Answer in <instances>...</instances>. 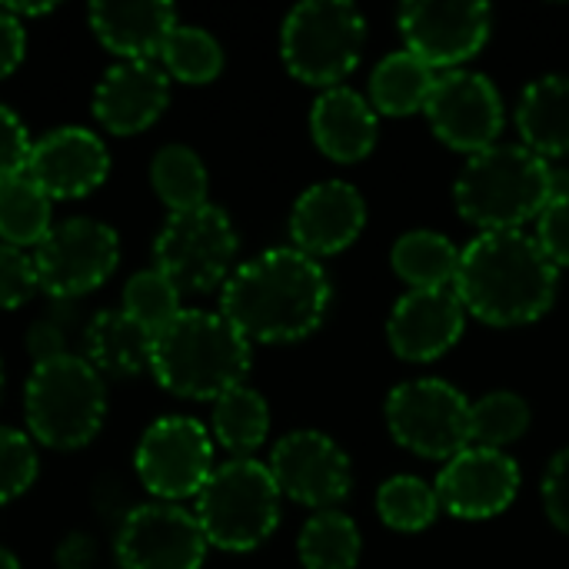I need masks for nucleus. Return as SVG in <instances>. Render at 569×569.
I'll use <instances>...</instances> for the list:
<instances>
[{"label":"nucleus","mask_w":569,"mask_h":569,"mask_svg":"<svg viewBox=\"0 0 569 569\" xmlns=\"http://www.w3.org/2000/svg\"><path fill=\"white\" fill-rule=\"evenodd\" d=\"M330 307V280L320 260L277 247L240 263L220 293V313L260 343H293L310 337Z\"/></svg>","instance_id":"f257e3e1"},{"label":"nucleus","mask_w":569,"mask_h":569,"mask_svg":"<svg viewBox=\"0 0 569 569\" xmlns=\"http://www.w3.org/2000/svg\"><path fill=\"white\" fill-rule=\"evenodd\" d=\"M560 270L523 230H493L460 250L453 293L463 310L490 327H523L550 313Z\"/></svg>","instance_id":"f03ea898"},{"label":"nucleus","mask_w":569,"mask_h":569,"mask_svg":"<svg viewBox=\"0 0 569 569\" xmlns=\"http://www.w3.org/2000/svg\"><path fill=\"white\" fill-rule=\"evenodd\" d=\"M150 373L183 400H220L250 373V340L210 310H180L153 340Z\"/></svg>","instance_id":"7ed1b4c3"},{"label":"nucleus","mask_w":569,"mask_h":569,"mask_svg":"<svg viewBox=\"0 0 569 569\" xmlns=\"http://www.w3.org/2000/svg\"><path fill=\"white\" fill-rule=\"evenodd\" d=\"M550 160L537 157L523 143H497L463 163L453 200L460 217L480 227V233L520 230L550 203Z\"/></svg>","instance_id":"20e7f679"},{"label":"nucleus","mask_w":569,"mask_h":569,"mask_svg":"<svg viewBox=\"0 0 569 569\" xmlns=\"http://www.w3.org/2000/svg\"><path fill=\"white\" fill-rule=\"evenodd\" d=\"M23 413L33 440L50 450L87 447L107 417L103 377L77 353L33 363L23 390Z\"/></svg>","instance_id":"39448f33"},{"label":"nucleus","mask_w":569,"mask_h":569,"mask_svg":"<svg viewBox=\"0 0 569 569\" xmlns=\"http://www.w3.org/2000/svg\"><path fill=\"white\" fill-rule=\"evenodd\" d=\"M197 523L210 547L227 553H250L270 540L280 523V487L267 463L253 457L213 467L197 493Z\"/></svg>","instance_id":"423d86ee"},{"label":"nucleus","mask_w":569,"mask_h":569,"mask_svg":"<svg viewBox=\"0 0 569 569\" xmlns=\"http://www.w3.org/2000/svg\"><path fill=\"white\" fill-rule=\"evenodd\" d=\"M367 43V20L347 0L297 3L280 30V53L287 70L310 87L333 90L353 73Z\"/></svg>","instance_id":"0eeeda50"},{"label":"nucleus","mask_w":569,"mask_h":569,"mask_svg":"<svg viewBox=\"0 0 569 569\" xmlns=\"http://www.w3.org/2000/svg\"><path fill=\"white\" fill-rule=\"evenodd\" d=\"M237 247L240 240L230 217L220 207L203 203L167 217L153 240V260L180 293H207L227 283Z\"/></svg>","instance_id":"6e6552de"},{"label":"nucleus","mask_w":569,"mask_h":569,"mask_svg":"<svg viewBox=\"0 0 569 569\" xmlns=\"http://www.w3.org/2000/svg\"><path fill=\"white\" fill-rule=\"evenodd\" d=\"M393 440L423 460H453L470 447V400L447 380H407L387 397Z\"/></svg>","instance_id":"1a4fd4ad"},{"label":"nucleus","mask_w":569,"mask_h":569,"mask_svg":"<svg viewBox=\"0 0 569 569\" xmlns=\"http://www.w3.org/2000/svg\"><path fill=\"white\" fill-rule=\"evenodd\" d=\"M120 237L110 223L93 217H70L37 243L33 267L40 290L57 300L83 297L117 270Z\"/></svg>","instance_id":"9d476101"},{"label":"nucleus","mask_w":569,"mask_h":569,"mask_svg":"<svg viewBox=\"0 0 569 569\" xmlns=\"http://www.w3.org/2000/svg\"><path fill=\"white\" fill-rule=\"evenodd\" d=\"M133 467L163 503L197 497L213 473V437L193 417H160L140 437Z\"/></svg>","instance_id":"9b49d317"},{"label":"nucleus","mask_w":569,"mask_h":569,"mask_svg":"<svg viewBox=\"0 0 569 569\" xmlns=\"http://www.w3.org/2000/svg\"><path fill=\"white\" fill-rule=\"evenodd\" d=\"M437 140L457 153H483L503 133V97L497 83L473 70H447L423 107Z\"/></svg>","instance_id":"f8f14e48"},{"label":"nucleus","mask_w":569,"mask_h":569,"mask_svg":"<svg viewBox=\"0 0 569 569\" xmlns=\"http://www.w3.org/2000/svg\"><path fill=\"white\" fill-rule=\"evenodd\" d=\"M270 473L280 497L310 510H333L350 497V460L337 440L320 430H293L270 453Z\"/></svg>","instance_id":"ddd939ff"},{"label":"nucleus","mask_w":569,"mask_h":569,"mask_svg":"<svg viewBox=\"0 0 569 569\" xmlns=\"http://www.w3.org/2000/svg\"><path fill=\"white\" fill-rule=\"evenodd\" d=\"M397 27L410 53L433 70H460L490 40L493 13L487 3H403Z\"/></svg>","instance_id":"4468645a"},{"label":"nucleus","mask_w":569,"mask_h":569,"mask_svg":"<svg viewBox=\"0 0 569 569\" xmlns=\"http://www.w3.org/2000/svg\"><path fill=\"white\" fill-rule=\"evenodd\" d=\"M207 537L193 513L177 503H143L127 513L117 533V560L123 569H200Z\"/></svg>","instance_id":"2eb2a0df"},{"label":"nucleus","mask_w":569,"mask_h":569,"mask_svg":"<svg viewBox=\"0 0 569 569\" xmlns=\"http://www.w3.org/2000/svg\"><path fill=\"white\" fill-rule=\"evenodd\" d=\"M440 510L460 520H490L500 517L520 493V467L503 450L467 447L443 463L437 477Z\"/></svg>","instance_id":"dca6fc26"},{"label":"nucleus","mask_w":569,"mask_h":569,"mask_svg":"<svg viewBox=\"0 0 569 569\" xmlns=\"http://www.w3.org/2000/svg\"><path fill=\"white\" fill-rule=\"evenodd\" d=\"M50 200H77L93 193L110 173L103 140L87 127H57L30 147L23 170Z\"/></svg>","instance_id":"f3484780"},{"label":"nucleus","mask_w":569,"mask_h":569,"mask_svg":"<svg viewBox=\"0 0 569 569\" xmlns=\"http://www.w3.org/2000/svg\"><path fill=\"white\" fill-rule=\"evenodd\" d=\"M367 223V203L360 190L347 180H323L303 190L290 210V240L293 250L307 257L343 253Z\"/></svg>","instance_id":"a211bd4d"},{"label":"nucleus","mask_w":569,"mask_h":569,"mask_svg":"<svg viewBox=\"0 0 569 569\" xmlns=\"http://www.w3.org/2000/svg\"><path fill=\"white\" fill-rule=\"evenodd\" d=\"M463 327L467 310L453 290H407L387 320V340L400 360L433 363L460 343Z\"/></svg>","instance_id":"6ab92c4d"},{"label":"nucleus","mask_w":569,"mask_h":569,"mask_svg":"<svg viewBox=\"0 0 569 569\" xmlns=\"http://www.w3.org/2000/svg\"><path fill=\"white\" fill-rule=\"evenodd\" d=\"M167 103L170 77L153 60H120L93 90V117L117 137H130L157 123Z\"/></svg>","instance_id":"aec40b11"},{"label":"nucleus","mask_w":569,"mask_h":569,"mask_svg":"<svg viewBox=\"0 0 569 569\" xmlns=\"http://www.w3.org/2000/svg\"><path fill=\"white\" fill-rule=\"evenodd\" d=\"M310 133L323 157L360 163L377 147V110L350 87L323 90L310 110Z\"/></svg>","instance_id":"412c9836"},{"label":"nucleus","mask_w":569,"mask_h":569,"mask_svg":"<svg viewBox=\"0 0 569 569\" xmlns=\"http://www.w3.org/2000/svg\"><path fill=\"white\" fill-rule=\"evenodd\" d=\"M90 30L97 40L123 60L160 57L167 37L177 27L173 3L143 0V3H90Z\"/></svg>","instance_id":"4be33fe9"},{"label":"nucleus","mask_w":569,"mask_h":569,"mask_svg":"<svg viewBox=\"0 0 569 569\" xmlns=\"http://www.w3.org/2000/svg\"><path fill=\"white\" fill-rule=\"evenodd\" d=\"M153 340L157 337L123 310H103L90 320L83 333V360L107 377H137L150 370Z\"/></svg>","instance_id":"5701e85b"},{"label":"nucleus","mask_w":569,"mask_h":569,"mask_svg":"<svg viewBox=\"0 0 569 569\" xmlns=\"http://www.w3.org/2000/svg\"><path fill=\"white\" fill-rule=\"evenodd\" d=\"M517 130L537 157H569V77H537L520 93Z\"/></svg>","instance_id":"b1692460"},{"label":"nucleus","mask_w":569,"mask_h":569,"mask_svg":"<svg viewBox=\"0 0 569 569\" xmlns=\"http://www.w3.org/2000/svg\"><path fill=\"white\" fill-rule=\"evenodd\" d=\"M433 87H437V70L403 47L377 63L370 77V107L383 117L423 113Z\"/></svg>","instance_id":"393cba45"},{"label":"nucleus","mask_w":569,"mask_h":569,"mask_svg":"<svg viewBox=\"0 0 569 569\" xmlns=\"http://www.w3.org/2000/svg\"><path fill=\"white\" fill-rule=\"evenodd\" d=\"M390 263L410 290H453L460 250L437 230H410L393 243Z\"/></svg>","instance_id":"a878e982"},{"label":"nucleus","mask_w":569,"mask_h":569,"mask_svg":"<svg viewBox=\"0 0 569 569\" xmlns=\"http://www.w3.org/2000/svg\"><path fill=\"white\" fill-rule=\"evenodd\" d=\"M210 430L213 440L237 457H250L253 450L263 447L270 433V410L267 400L250 390V387H233L220 400H213L210 413Z\"/></svg>","instance_id":"bb28decb"},{"label":"nucleus","mask_w":569,"mask_h":569,"mask_svg":"<svg viewBox=\"0 0 569 569\" xmlns=\"http://www.w3.org/2000/svg\"><path fill=\"white\" fill-rule=\"evenodd\" d=\"M53 230V200L27 177H10L0 183V243L37 247Z\"/></svg>","instance_id":"cd10ccee"},{"label":"nucleus","mask_w":569,"mask_h":569,"mask_svg":"<svg viewBox=\"0 0 569 569\" xmlns=\"http://www.w3.org/2000/svg\"><path fill=\"white\" fill-rule=\"evenodd\" d=\"M360 550H363L360 530L340 510L313 513L297 540L303 569H357Z\"/></svg>","instance_id":"c85d7f7f"},{"label":"nucleus","mask_w":569,"mask_h":569,"mask_svg":"<svg viewBox=\"0 0 569 569\" xmlns=\"http://www.w3.org/2000/svg\"><path fill=\"white\" fill-rule=\"evenodd\" d=\"M150 183L170 213H183L207 203V167L183 143H167L153 153Z\"/></svg>","instance_id":"c756f323"},{"label":"nucleus","mask_w":569,"mask_h":569,"mask_svg":"<svg viewBox=\"0 0 569 569\" xmlns=\"http://www.w3.org/2000/svg\"><path fill=\"white\" fill-rule=\"evenodd\" d=\"M163 73L180 83H210L223 70V47L203 27L177 23L160 50Z\"/></svg>","instance_id":"7c9ffc66"},{"label":"nucleus","mask_w":569,"mask_h":569,"mask_svg":"<svg viewBox=\"0 0 569 569\" xmlns=\"http://www.w3.org/2000/svg\"><path fill=\"white\" fill-rule=\"evenodd\" d=\"M530 430V407L520 393L497 390L470 403V447L503 450Z\"/></svg>","instance_id":"2f4dec72"},{"label":"nucleus","mask_w":569,"mask_h":569,"mask_svg":"<svg viewBox=\"0 0 569 569\" xmlns=\"http://www.w3.org/2000/svg\"><path fill=\"white\" fill-rule=\"evenodd\" d=\"M377 513L397 533H420L437 520L440 500H437V490L427 480L400 473V477H390L380 487Z\"/></svg>","instance_id":"473e14b6"},{"label":"nucleus","mask_w":569,"mask_h":569,"mask_svg":"<svg viewBox=\"0 0 569 569\" xmlns=\"http://www.w3.org/2000/svg\"><path fill=\"white\" fill-rule=\"evenodd\" d=\"M120 310L157 337L163 327H170L180 317L183 307H180V290L157 267H150V270H140L127 280Z\"/></svg>","instance_id":"72a5a7b5"},{"label":"nucleus","mask_w":569,"mask_h":569,"mask_svg":"<svg viewBox=\"0 0 569 569\" xmlns=\"http://www.w3.org/2000/svg\"><path fill=\"white\" fill-rule=\"evenodd\" d=\"M37 480V450L30 437L13 427H0V507L17 500Z\"/></svg>","instance_id":"f704fd0d"},{"label":"nucleus","mask_w":569,"mask_h":569,"mask_svg":"<svg viewBox=\"0 0 569 569\" xmlns=\"http://www.w3.org/2000/svg\"><path fill=\"white\" fill-rule=\"evenodd\" d=\"M40 290L33 257L20 247L0 243V310L23 307Z\"/></svg>","instance_id":"c9c22d12"},{"label":"nucleus","mask_w":569,"mask_h":569,"mask_svg":"<svg viewBox=\"0 0 569 569\" xmlns=\"http://www.w3.org/2000/svg\"><path fill=\"white\" fill-rule=\"evenodd\" d=\"M537 243L557 270L569 267V197L550 200L543 207L537 217Z\"/></svg>","instance_id":"e433bc0d"},{"label":"nucleus","mask_w":569,"mask_h":569,"mask_svg":"<svg viewBox=\"0 0 569 569\" xmlns=\"http://www.w3.org/2000/svg\"><path fill=\"white\" fill-rule=\"evenodd\" d=\"M30 133L23 127V120L0 103V183L10 177H20L27 170L30 160Z\"/></svg>","instance_id":"4c0bfd02"},{"label":"nucleus","mask_w":569,"mask_h":569,"mask_svg":"<svg viewBox=\"0 0 569 569\" xmlns=\"http://www.w3.org/2000/svg\"><path fill=\"white\" fill-rule=\"evenodd\" d=\"M543 510L550 523L569 537V450H560L543 473Z\"/></svg>","instance_id":"58836bf2"},{"label":"nucleus","mask_w":569,"mask_h":569,"mask_svg":"<svg viewBox=\"0 0 569 569\" xmlns=\"http://www.w3.org/2000/svg\"><path fill=\"white\" fill-rule=\"evenodd\" d=\"M23 53H27V33H23V23H20L10 10H3V7H0V80H3V77H10V73L20 67Z\"/></svg>","instance_id":"ea45409f"},{"label":"nucleus","mask_w":569,"mask_h":569,"mask_svg":"<svg viewBox=\"0 0 569 569\" xmlns=\"http://www.w3.org/2000/svg\"><path fill=\"white\" fill-rule=\"evenodd\" d=\"M27 347H30V353H33V360H37V363H40V360H50V357L67 353L63 330H60L53 320H40V323H33V327H30V333H27Z\"/></svg>","instance_id":"a19ab883"},{"label":"nucleus","mask_w":569,"mask_h":569,"mask_svg":"<svg viewBox=\"0 0 569 569\" xmlns=\"http://www.w3.org/2000/svg\"><path fill=\"white\" fill-rule=\"evenodd\" d=\"M93 560V543L80 533L67 537L60 547V567L63 569H87Z\"/></svg>","instance_id":"79ce46f5"},{"label":"nucleus","mask_w":569,"mask_h":569,"mask_svg":"<svg viewBox=\"0 0 569 569\" xmlns=\"http://www.w3.org/2000/svg\"><path fill=\"white\" fill-rule=\"evenodd\" d=\"M3 10H10L17 20L20 17H40V13H50L53 3H3Z\"/></svg>","instance_id":"37998d69"},{"label":"nucleus","mask_w":569,"mask_h":569,"mask_svg":"<svg viewBox=\"0 0 569 569\" xmlns=\"http://www.w3.org/2000/svg\"><path fill=\"white\" fill-rule=\"evenodd\" d=\"M0 569H20L17 557H13V553H7L3 547H0Z\"/></svg>","instance_id":"c03bdc74"},{"label":"nucleus","mask_w":569,"mask_h":569,"mask_svg":"<svg viewBox=\"0 0 569 569\" xmlns=\"http://www.w3.org/2000/svg\"><path fill=\"white\" fill-rule=\"evenodd\" d=\"M0 390H3V367H0Z\"/></svg>","instance_id":"a18cd8bd"}]
</instances>
